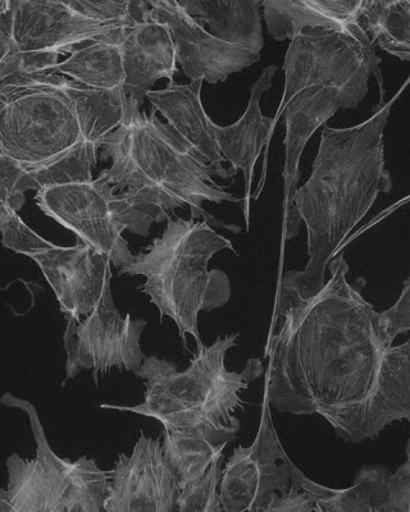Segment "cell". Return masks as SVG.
<instances>
[{
  "label": "cell",
  "instance_id": "cell-1",
  "mask_svg": "<svg viewBox=\"0 0 410 512\" xmlns=\"http://www.w3.org/2000/svg\"><path fill=\"white\" fill-rule=\"evenodd\" d=\"M311 297L279 288L266 347L264 396L271 408L320 415L346 443L373 441L394 422L410 424V338L394 345L382 313L349 283L343 254Z\"/></svg>",
  "mask_w": 410,
  "mask_h": 512
},
{
  "label": "cell",
  "instance_id": "cell-2",
  "mask_svg": "<svg viewBox=\"0 0 410 512\" xmlns=\"http://www.w3.org/2000/svg\"><path fill=\"white\" fill-rule=\"evenodd\" d=\"M409 85L410 73L393 98L359 125L323 126L311 176L293 196L294 214L307 228L308 263L302 272H287L281 286L300 296L316 295L326 285L328 265L341 254L378 196L393 190L386 167L385 130L395 103Z\"/></svg>",
  "mask_w": 410,
  "mask_h": 512
},
{
  "label": "cell",
  "instance_id": "cell-3",
  "mask_svg": "<svg viewBox=\"0 0 410 512\" xmlns=\"http://www.w3.org/2000/svg\"><path fill=\"white\" fill-rule=\"evenodd\" d=\"M103 158L112 166L98 176L117 191L129 192L150 207L171 212L188 207L191 219L203 218L211 226L240 232L203 208L204 203H244V199L218 185L216 178L229 180L232 168H218L186 143L156 111H141L138 100L127 96L121 125L103 140Z\"/></svg>",
  "mask_w": 410,
  "mask_h": 512
},
{
  "label": "cell",
  "instance_id": "cell-4",
  "mask_svg": "<svg viewBox=\"0 0 410 512\" xmlns=\"http://www.w3.org/2000/svg\"><path fill=\"white\" fill-rule=\"evenodd\" d=\"M226 249L238 254L232 242L208 222L170 218L148 253L135 255L134 262L122 267L120 274L145 277L139 290L157 306L161 320L166 317L175 322L188 350L186 336L194 337L198 346L203 344L199 314L230 301L229 277L221 269H209L213 256Z\"/></svg>",
  "mask_w": 410,
  "mask_h": 512
},
{
  "label": "cell",
  "instance_id": "cell-5",
  "mask_svg": "<svg viewBox=\"0 0 410 512\" xmlns=\"http://www.w3.org/2000/svg\"><path fill=\"white\" fill-rule=\"evenodd\" d=\"M239 333L218 337L198 346L188 369L180 372L173 361L147 356L136 376L144 379L143 404H103L102 409L130 411L158 420L163 428L213 422L241 428L236 411L244 408L240 393L264 373L261 359H250L243 372L226 368L227 351L238 344Z\"/></svg>",
  "mask_w": 410,
  "mask_h": 512
},
{
  "label": "cell",
  "instance_id": "cell-6",
  "mask_svg": "<svg viewBox=\"0 0 410 512\" xmlns=\"http://www.w3.org/2000/svg\"><path fill=\"white\" fill-rule=\"evenodd\" d=\"M0 402L29 416L36 442L35 459L8 457V484L0 491V512H103L111 472H104L86 456L72 461L54 454L30 401L7 392Z\"/></svg>",
  "mask_w": 410,
  "mask_h": 512
},
{
  "label": "cell",
  "instance_id": "cell-7",
  "mask_svg": "<svg viewBox=\"0 0 410 512\" xmlns=\"http://www.w3.org/2000/svg\"><path fill=\"white\" fill-rule=\"evenodd\" d=\"M59 80L58 73L0 79V154L34 166L85 141L74 105L59 88Z\"/></svg>",
  "mask_w": 410,
  "mask_h": 512
},
{
  "label": "cell",
  "instance_id": "cell-8",
  "mask_svg": "<svg viewBox=\"0 0 410 512\" xmlns=\"http://www.w3.org/2000/svg\"><path fill=\"white\" fill-rule=\"evenodd\" d=\"M41 212L99 254L107 256L117 268L134 262L123 232L148 236L154 223L171 218L166 210L150 207L126 191L94 178L36 192Z\"/></svg>",
  "mask_w": 410,
  "mask_h": 512
},
{
  "label": "cell",
  "instance_id": "cell-9",
  "mask_svg": "<svg viewBox=\"0 0 410 512\" xmlns=\"http://www.w3.org/2000/svg\"><path fill=\"white\" fill-rule=\"evenodd\" d=\"M285 86L275 123L296 95L313 88L334 90L341 109H355L366 98L375 76L384 102L381 58L366 30H308L290 41L284 61Z\"/></svg>",
  "mask_w": 410,
  "mask_h": 512
},
{
  "label": "cell",
  "instance_id": "cell-10",
  "mask_svg": "<svg viewBox=\"0 0 410 512\" xmlns=\"http://www.w3.org/2000/svg\"><path fill=\"white\" fill-rule=\"evenodd\" d=\"M13 47L0 58V79L49 73L59 56L95 41H121L135 21L102 22L81 16L67 0H11Z\"/></svg>",
  "mask_w": 410,
  "mask_h": 512
},
{
  "label": "cell",
  "instance_id": "cell-11",
  "mask_svg": "<svg viewBox=\"0 0 410 512\" xmlns=\"http://www.w3.org/2000/svg\"><path fill=\"white\" fill-rule=\"evenodd\" d=\"M63 345L66 350V381L75 378L81 370H93L95 382L98 374L117 368L138 373L147 356L141 351V335L147 320L125 317L118 312L113 300L111 282L97 308L84 320L66 318Z\"/></svg>",
  "mask_w": 410,
  "mask_h": 512
},
{
  "label": "cell",
  "instance_id": "cell-12",
  "mask_svg": "<svg viewBox=\"0 0 410 512\" xmlns=\"http://www.w3.org/2000/svg\"><path fill=\"white\" fill-rule=\"evenodd\" d=\"M270 408L264 396L257 437L252 445L236 448L223 468V511L266 512L271 502L291 486V460L273 427Z\"/></svg>",
  "mask_w": 410,
  "mask_h": 512
},
{
  "label": "cell",
  "instance_id": "cell-13",
  "mask_svg": "<svg viewBox=\"0 0 410 512\" xmlns=\"http://www.w3.org/2000/svg\"><path fill=\"white\" fill-rule=\"evenodd\" d=\"M149 6L150 18L170 30L177 63L191 82L220 84L261 59V54L217 39L179 0H149Z\"/></svg>",
  "mask_w": 410,
  "mask_h": 512
},
{
  "label": "cell",
  "instance_id": "cell-14",
  "mask_svg": "<svg viewBox=\"0 0 410 512\" xmlns=\"http://www.w3.org/2000/svg\"><path fill=\"white\" fill-rule=\"evenodd\" d=\"M179 495V478L161 442L141 432L132 454L118 456L104 511L173 512Z\"/></svg>",
  "mask_w": 410,
  "mask_h": 512
},
{
  "label": "cell",
  "instance_id": "cell-15",
  "mask_svg": "<svg viewBox=\"0 0 410 512\" xmlns=\"http://www.w3.org/2000/svg\"><path fill=\"white\" fill-rule=\"evenodd\" d=\"M30 259L38 264L66 318L81 320L93 313L112 280L111 260L81 241L54 246Z\"/></svg>",
  "mask_w": 410,
  "mask_h": 512
},
{
  "label": "cell",
  "instance_id": "cell-16",
  "mask_svg": "<svg viewBox=\"0 0 410 512\" xmlns=\"http://www.w3.org/2000/svg\"><path fill=\"white\" fill-rule=\"evenodd\" d=\"M341 109L339 96L331 89L313 88L296 95L284 114L286 136L284 172L285 239L299 232L300 222L293 210V196L300 178V159L314 132Z\"/></svg>",
  "mask_w": 410,
  "mask_h": 512
},
{
  "label": "cell",
  "instance_id": "cell-17",
  "mask_svg": "<svg viewBox=\"0 0 410 512\" xmlns=\"http://www.w3.org/2000/svg\"><path fill=\"white\" fill-rule=\"evenodd\" d=\"M98 152V146L82 141L71 152L34 166L0 154V204L18 213L24 208L27 191L93 181Z\"/></svg>",
  "mask_w": 410,
  "mask_h": 512
},
{
  "label": "cell",
  "instance_id": "cell-18",
  "mask_svg": "<svg viewBox=\"0 0 410 512\" xmlns=\"http://www.w3.org/2000/svg\"><path fill=\"white\" fill-rule=\"evenodd\" d=\"M277 66H268L261 77L252 86L248 108L238 122L230 126L217 125V143L222 157L230 163L235 172L241 171L245 181L244 213L246 226L249 227L250 200H252V184L254 168L262 152L270 146L275 118L263 116L261 99L263 93L271 89Z\"/></svg>",
  "mask_w": 410,
  "mask_h": 512
},
{
  "label": "cell",
  "instance_id": "cell-19",
  "mask_svg": "<svg viewBox=\"0 0 410 512\" xmlns=\"http://www.w3.org/2000/svg\"><path fill=\"white\" fill-rule=\"evenodd\" d=\"M125 93L143 107L152 86L167 79L173 82L177 72L175 44L166 25L148 18L125 31L121 40Z\"/></svg>",
  "mask_w": 410,
  "mask_h": 512
},
{
  "label": "cell",
  "instance_id": "cell-20",
  "mask_svg": "<svg viewBox=\"0 0 410 512\" xmlns=\"http://www.w3.org/2000/svg\"><path fill=\"white\" fill-rule=\"evenodd\" d=\"M364 0H267L263 2L268 34L293 40L308 30L358 32Z\"/></svg>",
  "mask_w": 410,
  "mask_h": 512
},
{
  "label": "cell",
  "instance_id": "cell-21",
  "mask_svg": "<svg viewBox=\"0 0 410 512\" xmlns=\"http://www.w3.org/2000/svg\"><path fill=\"white\" fill-rule=\"evenodd\" d=\"M204 81L186 85L170 84L166 89L150 90L147 94L154 111L162 113L168 126L193 146L209 163L223 168L226 163L217 143V125L211 120L202 103Z\"/></svg>",
  "mask_w": 410,
  "mask_h": 512
},
{
  "label": "cell",
  "instance_id": "cell-22",
  "mask_svg": "<svg viewBox=\"0 0 410 512\" xmlns=\"http://www.w3.org/2000/svg\"><path fill=\"white\" fill-rule=\"evenodd\" d=\"M239 431L213 422L164 428V456L179 478L180 489L202 478Z\"/></svg>",
  "mask_w": 410,
  "mask_h": 512
},
{
  "label": "cell",
  "instance_id": "cell-23",
  "mask_svg": "<svg viewBox=\"0 0 410 512\" xmlns=\"http://www.w3.org/2000/svg\"><path fill=\"white\" fill-rule=\"evenodd\" d=\"M291 486L302 489L313 498L320 512H386L390 495V470L385 466H364L353 486L334 489L321 486L305 477L290 464Z\"/></svg>",
  "mask_w": 410,
  "mask_h": 512
},
{
  "label": "cell",
  "instance_id": "cell-24",
  "mask_svg": "<svg viewBox=\"0 0 410 512\" xmlns=\"http://www.w3.org/2000/svg\"><path fill=\"white\" fill-rule=\"evenodd\" d=\"M217 39L261 54L264 48L261 7L255 0H179Z\"/></svg>",
  "mask_w": 410,
  "mask_h": 512
},
{
  "label": "cell",
  "instance_id": "cell-25",
  "mask_svg": "<svg viewBox=\"0 0 410 512\" xmlns=\"http://www.w3.org/2000/svg\"><path fill=\"white\" fill-rule=\"evenodd\" d=\"M59 88L74 105L84 140L100 149L103 140L121 125L127 98L125 89L88 88L65 76H61Z\"/></svg>",
  "mask_w": 410,
  "mask_h": 512
},
{
  "label": "cell",
  "instance_id": "cell-26",
  "mask_svg": "<svg viewBox=\"0 0 410 512\" xmlns=\"http://www.w3.org/2000/svg\"><path fill=\"white\" fill-rule=\"evenodd\" d=\"M49 73L70 77L88 88L115 90L125 85L121 41H95L77 49Z\"/></svg>",
  "mask_w": 410,
  "mask_h": 512
},
{
  "label": "cell",
  "instance_id": "cell-27",
  "mask_svg": "<svg viewBox=\"0 0 410 512\" xmlns=\"http://www.w3.org/2000/svg\"><path fill=\"white\" fill-rule=\"evenodd\" d=\"M361 24L375 47L410 63V0H364Z\"/></svg>",
  "mask_w": 410,
  "mask_h": 512
},
{
  "label": "cell",
  "instance_id": "cell-28",
  "mask_svg": "<svg viewBox=\"0 0 410 512\" xmlns=\"http://www.w3.org/2000/svg\"><path fill=\"white\" fill-rule=\"evenodd\" d=\"M223 455L217 457L202 478L180 489L177 510L180 512H221L220 484Z\"/></svg>",
  "mask_w": 410,
  "mask_h": 512
},
{
  "label": "cell",
  "instance_id": "cell-29",
  "mask_svg": "<svg viewBox=\"0 0 410 512\" xmlns=\"http://www.w3.org/2000/svg\"><path fill=\"white\" fill-rule=\"evenodd\" d=\"M0 231L4 248L27 258H33L34 255L57 246L31 230L16 210L4 204H0Z\"/></svg>",
  "mask_w": 410,
  "mask_h": 512
},
{
  "label": "cell",
  "instance_id": "cell-30",
  "mask_svg": "<svg viewBox=\"0 0 410 512\" xmlns=\"http://www.w3.org/2000/svg\"><path fill=\"white\" fill-rule=\"evenodd\" d=\"M405 454L407 460L390 477V495L386 512H410V440Z\"/></svg>",
  "mask_w": 410,
  "mask_h": 512
},
{
  "label": "cell",
  "instance_id": "cell-31",
  "mask_svg": "<svg viewBox=\"0 0 410 512\" xmlns=\"http://www.w3.org/2000/svg\"><path fill=\"white\" fill-rule=\"evenodd\" d=\"M381 313L391 340L410 332V276L404 281L398 301Z\"/></svg>",
  "mask_w": 410,
  "mask_h": 512
},
{
  "label": "cell",
  "instance_id": "cell-32",
  "mask_svg": "<svg viewBox=\"0 0 410 512\" xmlns=\"http://www.w3.org/2000/svg\"><path fill=\"white\" fill-rule=\"evenodd\" d=\"M317 511L313 498L302 489L290 486L273 500L266 512H313Z\"/></svg>",
  "mask_w": 410,
  "mask_h": 512
}]
</instances>
